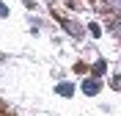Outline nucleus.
Segmentation results:
<instances>
[{
    "label": "nucleus",
    "mask_w": 121,
    "mask_h": 116,
    "mask_svg": "<svg viewBox=\"0 0 121 116\" xmlns=\"http://www.w3.org/2000/svg\"><path fill=\"white\" fill-rule=\"evenodd\" d=\"M107 6H110V11H118V0H107Z\"/></svg>",
    "instance_id": "2"
},
{
    "label": "nucleus",
    "mask_w": 121,
    "mask_h": 116,
    "mask_svg": "<svg viewBox=\"0 0 121 116\" xmlns=\"http://www.w3.org/2000/svg\"><path fill=\"white\" fill-rule=\"evenodd\" d=\"M99 88H102V86H99V80H85V83H83V91H85V94H91V97H94Z\"/></svg>",
    "instance_id": "1"
}]
</instances>
